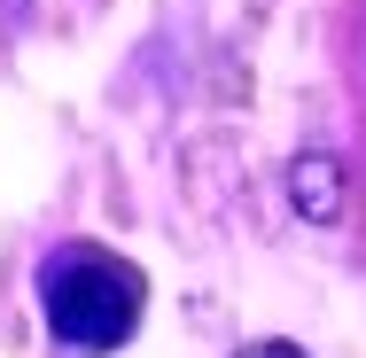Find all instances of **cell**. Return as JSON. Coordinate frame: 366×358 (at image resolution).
<instances>
[{
  "instance_id": "1",
  "label": "cell",
  "mask_w": 366,
  "mask_h": 358,
  "mask_svg": "<svg viewBox=\"0 0 366 358\" xmlns=\"http://www.w3.org/2000/svg\"><path fill=\"white\" fill-rule=\"evenodd\" d=\"M39 312L63 351H117L141 327V273L102 242H63L39 265Z\"/></svg>"
},
{
  "instance_id": "2",
  "label": "cell",
  "mask_w": 366,
  "mask_h": 358,
  "mask_svg": "<svg viewBox=\"0 0 366 358\" xmlns=\"http://www.w3.org/2000/svg\"><path fill=\"white\" fill-rule=\"evenodd\" d=\"M289 187H296V211L312 218V226H327V218L343 211V171H335V156H296Z\"/></svg>"
},
{
  "instance_id": "3",
  "label": "cell",
  "mask_w": 366,
  "mask_h": 358,
  "mask_svg": "<svg viewBox=\"0 0 366 358\" xmlns=\"http://www.w3.org/2000/svg\"><path fill=\"white\" fill-rule=\"evenodd\" d=\"M242 358H304V351H296V343H249Z\"/></svg>"
}]
</instances>
